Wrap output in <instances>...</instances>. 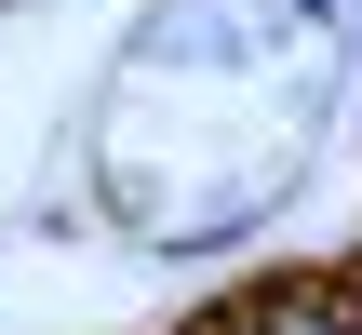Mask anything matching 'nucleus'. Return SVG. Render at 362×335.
I'll use <instances>...</instances> for the list:
<instances>
[{
	"label": "nucleus",
	"mask_w": 362,
	"mask_h": 335,
	"mask_svg": "<svg viewBox=\"0 0 362 335\" xmlns=\"http://www.w3.org/2000/svg\"><path fill=\"white\" fill-rule=\"evenodd\" d=\"M255 322H269V335H362L349 309H336V282H322V269H282V282H255Z\"/></svg>",
	"instance_id": "obj_1"
},
{
	"label": "nucleus",
	"mask_w": 362,
	"mask_h": 335,
	"mask_svg": "<svg viewBox=\"0 0 362 335\" xmlns=\"http://www.w3.org/2000/svg\"><path fill=\"white\" fill-rule=\"evenodd\" d=\"M175 335H269V322H255V295H215V309H188Z\"/></svg>",
	"instance_id": "obj_2"
},
{
	"label": "nucleus",
	"mask_w": 362,
	"mask_h": 335,
	"mask_svg": "<svg viewBox=\"0 0 362 335\" xmlns=\"http://www.w3.org/2000/svg\"><path fill=\"white\" fill-rule=\"evenodd\" d=\"M322 282H336V309H349V322H362V255H349V269H322Z\"/></svg>",
	"instance_id": "obj_3"
},
{
	"label": "nucleus",
	"mask_w": 362,
	"mask_h": 335,
	"mask_svg": "<svg viewBox=\"0 0 362 335\" xmlns=\"http://www.w3.org/2000/svg\"><path fill=\"white\" fill-rule=\"evenodd\" d=\"M336 40H349V67H362V0H349V13H336Z\"/></svg>",
	"instance_id": "obj_4"
}]
</instances>
